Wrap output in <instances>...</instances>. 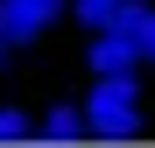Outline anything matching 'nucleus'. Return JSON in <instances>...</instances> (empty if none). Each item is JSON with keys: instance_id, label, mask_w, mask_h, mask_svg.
Wrapping results in <instances>:
<instances>
[{"instance_id": "1", "label": "nucleus", "mask_w": 155, "mask_h": 148, "mask_svg": "<svg viewBox=\"0 0 155 148\" xmlns=\"http://www.w3.org/2000/svg\"><path fill=\"white\" fill-rule=\"evenodd\" d=\"M85 120L99 141H134L141 134V113H134V71H106L85 99Z\"/></svg>"}, {"instance_id": "2", "label": "nucleus", "mask_w": 155, "mask_h": 148, "mask_svg": "<svg viewBox=\"0 0 155 148\" xmlns=\"http://www.w3.org/2000/svg\"><path fill=\"white\" fill-rule=\"evenodd\" d=\"M64 7H71V0H0V35H7V42H35Z\"/></svg>"}, {"instance_id": "3", "label": "nucleus", "mask_w": 155, "mask_h": 148, "mask_svg": "<svg viewBox=\"0 0 155 148\" xmlns=\"http://www.w3.org/2000/svg\"><path fill=\"white\" fill-rule=\"evenodd\" d=\"M134 64H141V42L127 28H99L92 35V71L99 78H106V71H134Z\"/></svg>"}, {"instance_id": "4", "label": "nucleus", "mask_w": 155, "mask_h": 148, "mask_svg": "<svg viewBox=\"0 0 155 148\" xmlns=\"http://www.w3.org/2000/svg\"><path fill=\"white\" fill-rule=\"evenodd\" d=\"M113 28H127V35L141 42V64H155V7H148V0H127Z\"/></svg>"}, {"instance_id": "5", "label": "nucleus", "mask_w": 155, "mask_h": 148, "mask_svg": "<svg viewBox=\"0 0 155 148\" xmlns=\"http://www.w3.org/2000/svg\"><path fill=\"white\" fill-rule=\"evenodd\" d=\"M78 134H92L85 106H49V113H42V134H35V141H78Z\"/></svg>"}, {"instance_id": "6", "label": "nucleus", "mask_w": 155, "mask_h": 148, "mask_svg": "<svg viewBox=\"0 0 155 148\" xmlns=\"http://www.w3.org/2000/svg\"><path fill=\"white\" fill-rule=\"evenodd\" d=\"M71 7H78V21H85V28H113L127 0H71Z\"/></svg>"}, {"instance_id": "7", "label": "nucleus", "mask_w": 155, "mask_h": 148, "mask_svg": "<svg viewBox=\"0 0 155 148\" xmlns=\"http://www.w3.org/2000/svg\"><path fill=\"white\" fill-rule=\"evenodd\" d=\"M35 134H42V120L14 113V106H0V141H35Z\"/></svg>"}, {"instance_id": "8", "label": "nucleus", "mask_w": 155, "mask_h": 148, "mask_svg": "<svg viewBox=\"0 0 155 148\" xmlns=\"http://www.w3.org/2000/svg\"><path fill=\"white\" fill-rule=\"evenodd\" d=\"M7 49H14V42H7V35H0V64H7Z\"/></svg>"}]
</instances>
